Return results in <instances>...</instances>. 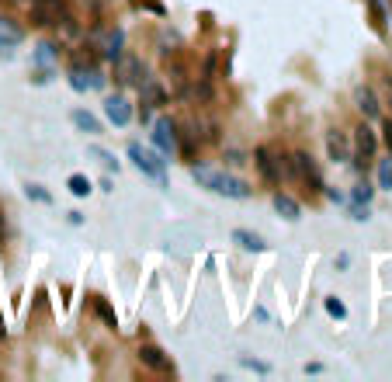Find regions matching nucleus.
<instances>
[{
    "mask_svg": "<svg viewBox=\"0 0 392 382\" xmlns=\"http://www.w3.org/2000/svg\"><path fill=\"white\" fill-rule=\"evenodd\" d=\"M105 115H108V122H111L115 129H125L135 111H132V105H129V98H125V94H111V98L105 101Z\"/></svg>",
    "mask_w": 392,
    "mask_h": 382,
    "instance_id": "nucleus-10",
    "label": "nucleus"
},
{
    "mask_svg": "<svg viewBox=\"0 0 392 382\" xmlns=\"http://www.w3.org/2000/svg\"><path fill=\"white\" fill-rule=\"evenodd\" d=\"M4 233H7V219H4V212H0V244H4Z\"/></svg>",
    "mask_w": 392,
    "mask_h": 382,
    "instance_id": "nucleus-35",
    "label": "nucleus"
},
{
    "mask_svg": "<svg viewBox=\"0 0 392 382\" xmlns=\"http://www.w3.org/2000/svg\"><path fill=\"white\" fill-rule=\"evenodd\" d=\"M21 42H25V28L14 25V18L0 14V49H14Z\"/></svg>",
    "mask_w": 392,
    "mask_h": 382,
    "instance_id": "nucleus-14",
    "label": "nucleus"
},
{
    "mask_svg": "<svg viewBox=\"0 0 392 382\" xmlns=\"http://www.w3.org/2000/svg\"><path fill=\"white\" fill-rule=\"evenodd\" d=\"M351 219H354V222H368V219H371V209H368V205H358V202H351Z\"/></svg>",
    "mask_w": 392,
    "mask_h": 382,
    "instance_id": "nucleus-28",
    "label": "nucleus"
},
{
    "mask_svg": "<svg viewBox=\"0 0 392 382\" xmlns=\"http://www.w3.org/2000/svg\"><path fill=\"white\" fill-rule=\"evenodd\" d=\"M111 63H115V83H118V87H139L143 77H146V66H143V59L135 53L115 56Z\"/></svg>",
    "mask_w": 392,
    "mask_h": 382,
    "instance_id": "nucleus-4",
    "label": "nucleus"
},
{
    "mask_svg": "<svg viewBox=\"0 0 392 382\" xmlns=\"http://www.w3.org/2000/svg\"><path fill=\"white\" fill-rule=\"evenodd\" d=\"M354 105H358V111L365 115V122L378 118V98H375L371 87H358V91H354Z\"/></svg>",
    "mask_w": 392,
    "mask_h": 382,
    "instance_id": "nucleus-17",
    "label": "nucleus"
},
{
    "mask_svg": "<svg viewBox=\"0 0 392 382\" xmlns=\"http://www.w3.org/2000/svg\"><path fill=\"white\" fill-rule=\"evenodd\" d=\"M323 191H326V198H334V202H344V195H340L337 188H323Z\"/></svg>",
    "mask_w": 392,
    "mask_h": 382,
    "instance_id": "nucleus-34",
    "label": "nucleus"
},
{
    "mask_svg": "<svg viewBox=\"0 0 392 382\" xmlns=\"http://www.w3.org/2000/svg\"><path fill=\"white\" fill-rule=\"evenodd\" d=\"M239 365H243V368H254V372H271V365H267V361H254V358H239Z\"/></svg>",
    "mask_w": 392,
    "mask_h": 382,
    "instance_id": "nucleus-29",
    "label": "nucleus"
},
{
    "mask_svg": "<svg viewBox=\"0 0 392 382\" xmlns=\"http://www.w3.org/2000/svg\"><path fill=\"white\" fill-rule=\"evenodd\" d=\"M70 87L77 91V94H87V91H101L105 87V73L101 70H94V66H77L73 63V70H70Z\"/></svg>",
    "mask_w": 392,
    "mask_h": 382,
    "instance_id": "nucleus-9",
    "label": "nucleus"
},
{
    "mask_svg": "<svg viewBox=\"0 0 392 382\" xmlns=\"http://www.w3.org/2000/svg\"><path fill=\"white\" fill-rule=\"evenodd\" d=\"M66 18V0H31V21L42 28L59 25Z\"/></svg>",
    "mask_w": 392,
    "mask_h": 382,
    "instance_id": "nucleus-7",
    "label": "nucleus"
},
{
    "mask_svg": "<svg viewBox=\"0 0 392 382\" xmlns=\"http://www.w3.org/2000/svg\"><path fill=\"white\" fill-rule=\"evenodd\" d=\"M135 4H139V7H150L153 14H160V18H163V4H160V0H135Z\"/></svg>",
    "mask_w": 392,
    "mask_h": 382,
    "instance_id": "nucleus-31",
    "label": "nucleus"
},
{
    "mask_svg": "<svg viewBox=\"0 0 392 382\" xmlns=\"http://www.w3.org/2000/svg\"><path fill=\"white\" fill-rule=\"evenodd\" d=\"M0 341H7V324H4V313H0Z\"/></svg>",
    "mask_w": 392,
    "mask_h": 382,
    "instance_id": "nucleus-36",
    "label": "nucleus"
},
{
    "mask_svg": "<svg viewBox=\"0 0 392 382\" xmlns=\"http://www.w3.org/2000/svg\"><path fill=\"white\" fill-rule=\"evenodd\" d=\"M254 167L267 185H282V177H292V160H278L271 146H257L254 150Z\"/></svg>",
    "mask_w": 392,
    "mask_h": 382,
    "instance_id": "nucleus-3",
    "label": "nucleus"
},
{
    "mask_svg": "<svg viewBox=\"0 0 392 382\" xmlns=\"http://www.w3.org/2000/svg\"><path fill=\"white\" fill-rule=\"evenodd\" d=\"M212 73H215V53L205 56V66H202V81L212 83Z\"/></svg>",
    "mask_w": 392,
    "mask_h": 382,
    "instance_id": "nucleus-30",
    "label": "nucleus"
},
{
    "mask_svg": "<svg viewBox=\"0 0 392 382\" xmlns=\"http://www.w3.org/2000/svg\"><path fill=\"white\" fill-rule=\"evenodd\" d=\"M135 355H139V361H143L150 372H174V361L163 355L157 344H139V351H135Z\"/></svg>",
    "mask_w": 392,
    "mask_h": 382,
    "instance_id": "nucleus-12",
    "label": "nucleus"
},
{
    "mask_svg": "<svg viewBox=\"0 0 392 382\" xmlns=\"http://www.w3.org/2000/svg\"><path fill=\"white\" fill-rule=\"evenodd\" d=\"M25 195L31 198V202H42V205H49V202H53V195L42 188V185H25Z\"/></svg>",
    "mask_w": 392,
    "mask_h": 382,
    "instance_id": "nucleus-27",
    "label": "nucleus"
},
{
    "mask_svg": "<svg viewBox=\"0 0 392 382\" xmlns=\"http://www.w3.org/2000/svg\"><path fill=\"white\" fill-rule=\"evenodd\" d=\"M139 105H143V118L150 115V108H160V105H167V91L160 87L157 77H143V83H139Z\"/></svg>",
    "mask_w": 392,
    "mask_h": 382,
    "instance_id": "nucleus-11",
    "label": "nucleus"
},
{
    "mask_svg": "<svg viewBox=\"0 0 392 382\" xmlns=\"http://www.w3.org/2000/svg\"><path fill=\"white\" fill-rule=\"evenodd\" d=\"M129 160L135 164V170H139L143 177H150V181H157V185H167V160H163L160 153L139 146V143H129Z\"/></svg>",
    "mask_w": 392,
    "mask_h": 382,
    "instance_id": "nucleus-2",
    "label": "nucleus"
},
{
    "mask_svg": "<svg viewBox=\"0 0 392 382\" xmlns=\"http://www.w3.org/2000/svg\"><path fill=\"white\" fill-rule=\"evenodd\" d=\"M191 177L202 185L205 191H212V195H222V198H236V202H247L254 191L247 188V181H239L236 174H229V170H215V167H191Z\"/></svg>",
    "mask_w": 392,
    "mask_h": 382,
    "instance_id": "nucleus-1",
    "label": "nucleus"
},
{
    "mask_svg": "<svg viewBox=\"0 0 392 382\" xmlns=\"http://www.w3.org/2000/svg\"><path fill=\"white\" fill-rule=\"evenodd\" d=\"M226 160H229V164H247V160H243V153H239V150H229V153H226Z\"/></svg>",
    "mask_w": 392,
    "mask_h": 382,
    "instance_id": "nucleus-32",
    "label": "nucleus"
},
{
    "mask_svg": "<svg viewBox=\"0 0 392 382\" xmlns=\"http://www.w3.org/2000/svg\"><path fill=\"white\" fill-rule=\"evenodd\" d=\"M70 122L77 125L83 136H101V122L91 115V111H83V108H77V111H70Z\"/></svg>",
    "mask_w": 392,
    "mask_h": 382,
    "instance_id": "nucleus-18",
    "label": "nucleus"
},
{
    "mask_svg": "<svg viewBox=\"0 0 392 382\" xmlns=\"http://www.w3.org/2000/svg\"><path fill=\"white\" fill-rule=\"evenodd\" d=\"M31 59H35V66H42V70H53V63L59 59V46H56V42H38Z\"/></svg>",
    "mask_w": 392,
    "mask_h": 382,
    "instance_id": "nucleus-20",
    "label": "nucleus"
},
{
    "mask_svg": "<svg viewBox=\"0 0 392 382\" xmlns=\"http://www.w3.org/2000/svg\"><path fill=\"white\" fill-rule=\"evenodd\" d=\"M271 205H274V212H278L282 219H288V222H299V219H302V209H299V202H295L292 195H285V191H274Z\"/></svg>",
    "mask_w": 392,
    "mask_h": 382,
    "instance_id": "nucleus-16",
    "label": "nucleus"
},
{
    "mask_svg": "<svg viewBox=\"0 0 392 382\" xmlns=\"http://www.w3.org/2000/svg\"><path fill=\"white\" fill-rule=\"evenodd\" d=\"M323 306H326V313H330L334 320H347V306H344L337 296H326V299H323Z\"/></svg>",
    "mask_w": 392,
    "mask_h": 382,
    "instance_id": "nucleus-25",
    "label": "nucleus"
},
{
    "mask_svg": "<svg viewBox=\"0 0 392 382\" xmlns=\"http://www.w3.org/2000/svg\"><path fill=\"white\" fill-rule=\"evenodd\" d=\"M91 157H98V160L105 164V170H115V174H118V160H115V157L108 153L105 146H91Z\"/></svg>",
    "mask_w": 392,
    "mask_h": 382,
    "instance_id": "nucleus-26",
    "label": "nucleus"
},
{
    "mask_svg": "<svg viewBox=\"0 0 392 382\" xmlns=\"http://www.w3.org/2000/svg\"><path fill=\"white\" fill-rule=\"evenodd\" d=\"M233 244L239 247V250H250V254H261V250H267L264 237L250 233V229H233Z\"/></svg>",
    "mask_w": 392,
    "mask_h": 382,
    "instance_id": "nucleus-19",
    "label": "nucleus"
},
{
    "mask_svg": "<svg viewBox=\"0 0 392 382\" xmlns=\"http://www.w3.org/2000/svg\"><path fill=\"white\" fill-rule=\"evenodd\" d=\"M378 188H382V191H392V157L378 160Z\"/></svg>",
    "mask_w": 392,
    "mask_h": 382,
    "instance_id": "nucleus-23",
    "label": "nucleus"
},
{
    "mask_svg": "<svg viewBox=\"0 0 392 382\" xmlns=\"http://www.w3.org/2000/svg\"><path fill=\"white\" fill-rule=\"evenodd\" d=\"M153 146H157L160 157H174L177 153V125H174V118L160 115L153 122Z\"/></svg>",
    "mask_w": 392,
    "mask_h": 382,
    "instance_id": "nucleus-5",
    "label": "nucleus"
},
{
    "mask_svg": "<svg viewBox=\"0 0 392 382\" xmlns=\"http://www.w3.org/2000/svg\"><path fill=\"white\" fill-rule=\"evenodd\" d=\"M94 313H98V316L105 320L108 327H118V316H115V309H111V306H108V302L101 299V296H94Z\"/></svg>",
    "mask_w": 392,
    "mask_h": 382,
    "instance_id": "nucleus-22",
    "label": "nucleus"
},
{
    "mask_svg": "<svg viewBox=\"0 0 392 382\" xmlns=\"http://www.w3.org/2000/svg\"><path fill=\"white\" fill-rule=\"evenodd\" d=\"M382 139H386V146L392 150V118L386 122V125H382Z\"/></svg>",
    "mask_w": 392,
    "mask_h": 382,
    "instance_id": "nucleus-33",
    "label": "nucleus"
},
{
    "mask_svg": "<svg viewBox=\"0 0 392 382\" xmlns=\"http://www.w3.org/2000/svg\"><path fill=\"white\" fill-rule=\"evenodd\" d=\"M101 53H105V59H115V56L125 53V31L122 28H108L105 35H101Z\"/></svg>",
    "mask_w": 392,
    "mask_h": 382,
    "instance_id": "nucleus-15",
    "label": "nucleus"
},
{
    "mask_svg": "<svg viewBox=\"0 0 392 382\" xmlns=\"http://www.w3.org/2000/svg\"><path fill=\"white\" fill-rule=\"evenodd\" d=\"M375 198V188L368 185V181H361V185H354V191H351V202H358V205H368Z\"/></svg>",
    "mask_w": 392,
    "mask_h": 382,
    "instance_id": "nucleus-24",
    "label": "nucleus"
},
{
    "mask_svg": "<svg viewBox=\"0 0 392 382\" xmlns=\"http://www.w3.org/2000/svg\"><path fill=\"white\" fill-rule=\"evenodd\" d=\"M66 188H70L73 198H87L91 195V181H87V174H70L66 177Z\"/></svg>",
    "mask_w": 392,
    "mask_h": 382,
    "instance_id": "nucleus-21",
    "label": "nucleus"
},
{
    "mask_svg": "<svg viewBox=\"0 0 392 382\" xmlns=\"http://www.w3.org/2000/svg\"><path fill=\"white\" fill-rule=\"evenodd\" d=\"M375 150H378V139H375V133H371V125L361 122V125L354 129V167L365 170V164L375 157Z\"/></svg>",
    "mask_w": 392,
    "mask_h": 382,
    "instance_id": "nucleus-8",
    "label": "nucleus"
},
{
    "mask_svg": "<svg viewBox=\"0 0 392 382\" xmlns=\"http://www.w3.org/2000/svg\"><path fill=\"white\" fill-rule=\"evenodd\" d=\"M326 153H330L334 164H347V160H351V143H347V136H344L340 129H330V133H326Z\"/></svg>",
    "mask_w": 392,
    "mask_h": 382,
    "instance_id": "nucleus-13",
    "label": "nucleus"
},
{
    "mask_svg": "<svg viewBox=\"0 0 392 382\" xmlns=\"http://www.w3.org/2000/svg\"><path fill=\"white\" fill-rule=\"evenodd\" d=\"M292 174L295 177H302L306 185L313 191H323L326 185H323V174H319V167H316V160L306 153V150H299V153H292Z\"/></svg>",
    "mask_w": 392,
    "mask_h": 382,
    "instance_id": "nucleus-6",
    "label": "nucleus"
}]
</instances>
